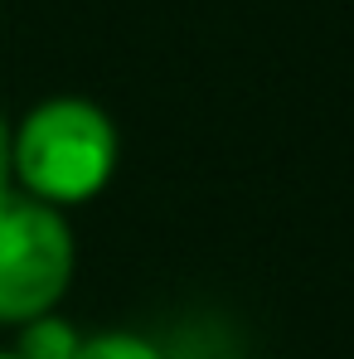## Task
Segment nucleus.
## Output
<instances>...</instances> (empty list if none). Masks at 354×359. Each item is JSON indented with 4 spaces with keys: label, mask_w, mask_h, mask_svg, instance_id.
<instances>
[{
    "label": "nucleus",
    "mask_w": 354,
    "mask_h": 359,
    "mask_svg": "<svg viewBox=\"0 0 354 359\" xmlns=\"http://www.w3.org/2000/svg\"><path fill=\"white\" fill-rule=\"evenodd\" d=\"M121 165V131L112 112L83 93L39 97L29 112L15 117L10 136V170L15 189L73 214L107 194Z\"/></svg>",
    "instance_id": "nucleus-1"
},
{
    "label": "nucleus",
    "mask_w": 354,
    "mask_h": 359,
    "mask_svg": "<svg viewBox=\"0 0 354 359\" xmlns=\"http://www.w3.org/2000/svg\"><path fill=\"white\" fill-rule=\"evenodd\" d=\"M78 272V238L68 214L10 189L0 199V330L63 311Z\"/></svg>",
    "instance_id": "nucleus-2"
},
{
    "label": "nucleus",
    "mask_w": 354,
    "mask_h": 359,
    "mask_svg": "<svg viewBox=\"0 0 354 359\" xmlns=\"http://www.w3.org/2000/svg\"><path fill=\"white\" fill-rule=\"evenodd\" d=\"M10 335H15V340H10V350H15L20 359H78L83 340H88V330H83L78 320H68L63 311L34 316L29 325L10 330Z\"/></svg>",
    "instance_id": "nucleus-3"
},
{
    "label": "nucleus",
    "mask_w": 354,
    "mask_h": 359,
    "mask_svg": "<svg viewBox=\"0 0 354 359\" xmlns=\"http://www.w3.org/2000/svg\"><path fill=\"white\" fill-rule=\"evenodd\" d=\"M78 359H170V355H165V345H156L141 330H97L83 340Z\"/></svg>",
    "instance_id": "nucleus-4"
},
{
    "label": "nucleus",
    "mask_w": 354,
    "mask_h": 359,
    "mask_svg": "<svg viewBox=\"0 0 354 359\" xmlns=\"http://www.w3.org/2000/svg\"><path fill=\"white\" fill-rule=\"evenodd\" d=\"M10 136H15V121L5 117V107H0V199L15 189V170H10Z\"/></svg>",
    "instance_id": "nucleus-5"
},
{
    "label": "nucleus",
    "mask_w": 354,
    "mask_h": 359,
    "mask_svg": "<svg viewBox=\"0 0 354 359\" xmlns=\"http://www.w3.org/2000/svg\"><path fill=\"white\" fill-rule=\"evenodd\" d=\"M0 359H20V355H15V350H10V345H0Z\"/></svg>",
    "instance_id": "nucleus-6"
}]
</instances>
